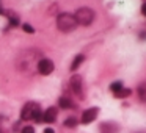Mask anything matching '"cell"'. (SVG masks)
Listing matches in <instances>:
<instances>
[{
	"instance_id": "6da1fadb",
	"label": "cell",
	"mask_w": 146,
	"mask_h": 133,
	"mask_svg": "<svg viewBox=\"0 0 146 133\" xmlns=\"http://www.w3.org/2000/svg\"><path fill=\"white\" fill-rule=\"evenodd\" d=\"M21 117H22L24 120H36V122H41L42 113H41L39 105L35 103V102L25 103V107L22 108V113H21Z\"/></svg>"
},
{
	"instance_id": "7a4b0ae2",
	"label": "cell",
	"mask_w": 146,
	"mask_h": 133,
	"mask_svg": "<svg viewBox=\"0 0 146 133\" xmlns=\"http://www.w3.org/2000/svg\"><path fill=\"white\" fill-rule=\"evenodd\" d=\"M77 25H79V24L74 19L72 14L63 13L57 17V27H58V30L63 32V33H69V32H72V30H76Z\"/></svg>"
},
{
	"instance_id": "3957f363",
	"label": "cell",
	"mask_w": 146,
	"mask_h": 133,
	"mask_svg": "<svg viewBox=\"0 0 146 133\" xmlns=\"http://www.w3.org/2000/svg\"><path fill=\"white\" fill-rule=\"evenodd\" d=\"M74 19L77 20V24H80V25H90V24L93 22V19H94V11L91 10V8H79V10L76 11V16H74Z\"/></svg>"
},
{
	"instance_id": "277c9868",
	"label": "cell",
	"mask_w": 146,
	"mask_h": 133,
	"mask_svg": "<svg viewBox=\"0 0 146 133\" xmlns=\"http://www.w3.org/2000/svg\"><path fill=\"white\" fill-rule=\"evenodd\" d=\"M38 70L42 74V75H49V74L54 70V63H52L50 60H39Z\"/></svg>"
},
{
	"instance_id": "5b68a950",
	"label": "cell",
	"mask_w": 146,
	"mask_h": 133,
	"mask_svg": "<svg viewBox=\"0 0 146 133\" xmlns=\"http://www.w3.org/2000/svg\"><path fill=\"white\" fill-rule=\"evenodd\" d=\"M98 108H90V110H86V111H83V114H82V122L83 124H90V122H93V120L96 119V116H98Z\"/></svg>"
},
{
	"instance_id": "8992f818",
	"label": "cell",
	"mask_w": 146,
	"mask_h": 133,
	"mask_svg": "<svg viewBox=\"0 0 146 133\" xmlns=\"http://www.w3.org/2000/svg\"><path fill=\"white\" fill-rule=\"evenodd\" d=\"M57 119V108L50 107L42 113V122H47V124H52L54 120Z\"/></svg>"
},
{
	"instance_id": "52a82bcc",
	"label": "cell",
	"mask_w": 146,
	"mask_h": 133,
	"mask_svg": "<svg viewBox=\"0 0 146 133\" xmlns=\"http://www.w3.org/2000/svg\"><path fill=\"white\" fill-rule=\"evenodd\" d=\"M71 86H72V91L77 95H82V78L79 75H74L71 78Z\"/></svg>"
},
{
	"instance_id": "ba28073f",
	"label": "cell",
	"mask_w": 146,
	"mask_h": 133,
	"mask_svg": "<svg viewBox=\"0 0 146 133\" xmlns=\"http://www.w3.org/2000/svg\"><path fill=\"white\" fill-rule=\"evenodd\" d=\"M82 61H83V55H77L76 58H74V61H72V64H71V69L72 70H76L77 67L82 64Z\"/></svg>"
},
{
	"instance_id": "9c48e42d",
	"label": "cell",
	"mask_w": 146,
	"mask_h": 133,
	"mask_svg": "<svg viewBox=\"0 0 146 133\" xmlns=\"http://www.w3.org/2000/svg\"><path fill=\"white\" fill-rule=\"evenodd\" d=\"M138 95H140V99H141V100L146 102V82H143L141 85L138 86Z\"/></svg>"
},
{
	"instance_id": "30bf717a",
	"label": "cell",
	"mask_w": 146,
	"mask_h": 133,
	"mask_svg": "<svg viewBox=\"0 0 146 133\" xmlns=\"http://www.w3.org/2000/svg\"><path fill=\"white\" fill-rule=\"evenodd\" d=\"M110 89L115 92V94H116L118 91H121V89H123V83H121V82H115V83H111V85H110Z\"/></svg>"
},
{
	"instance_id": "8fae6325",
	"label": "cell",
	"mask_w": 146,
	"mask_h": 133,
	"mask_svg": "<svg viewBox=\"0 0 146 133\" xmlns=\"http://www.w3.org/2000/svg\"><path fill=\"white\" fill-rule=\"evenodd\" d=\"M60 107H61V108H71V107H72V103H71L69 99L61 97V99H60Z\"/></svg>"
},
{
	"instance_id": "7c38bea8",
	"label": "cell",
	"mask_w": 146,
	"mask_h": 133,
	"mask_svg": "<svg viewBox=\"0 0 146 133\" xmlns=\"http://www.w3.org/2000/svg\"><path fill=\"white\" fill-rule=\"evenodd\" d=\"M127 95H130V89H127V88H123L121 91H118V92H116V97H119V99L127 97Z\"/></svg>"
},
{
	"instance_id": "4fadbf2b",
	"label": "cell",
	"mask_w": 146,
	"mask_h": 133,
	"mask_svg": "<svg viewBox=\"0 0 146 133\" xmlns=\"http://www.w3.org/2000/svg\"><path fill=\"white\" fill-rule=\"evenodd\" d=\"M76 124H77V120L74 119V117H69V119L64 120V125H66V127H74Z\"/></svg>"
},
{
	"instance_id": "5bb4252c",
	"label": "cell",
	"mask_w": 146,
	"mask_h": 133,
	"mask_svg": "<svg viewBox=\"0 0 146 133\" xmlns=\"http://www.w3.org/2000/svg\"><path fill=\"white\" fill-rule=\"evenodd\" d=\"M22 28H24V32H27V33H33V32H35V30H33V27L30 25V24H24Z\"/></svg>"
},
{
	"instance_id": "9a60e30c",
	"label": "cell",
	"mask_w": 146,
	"mask_h": 133,
	"mask_svg": "<svg viewBox=\"0 0 146 133\" xmlns=\"http://www.w3.org/2000/svg\"><path fill=\"white\" fill-rule=\"evenodd\" d=\"M10 22L13 27H16L17 24H19V19H17V16H10Z\"/></svg>"
},
{
	"instance_id": "2e32d148",
	"label": "cell",
	"mask_w": 146,
	"mask_h": 133,
	"mask_svg": "<svg viewBox=\"0 0 146 133\" xmlns=\"http://www.w3.org/2000/svg\"><path fill=\"white\" fill-rule=\"evenodd\" d=\"M22 133H35V128H33L32 125H27L22 128Z\"/></svg>"
},
{
	"instance_id": "e0dca14e",
	"label": "cell",
	"mask_w": 146,
	"mask_h": 133,
	"mask_svg": "<svg viewBox=\"0 0 146 133\" xmlns=\"http://www.w3.org/2000/svg\"><path fill=\"white\" fill-rule=\"evenodd\" d=\"M141 13H143V14H145V16H146V3H145V5H143V7H141Z\"/></svg>"
},
{
	"instance_id": "ac0fdd59",
	"label": "cell",
	"mask_w": 146,
	"mask_h": 133,
	"mask_svg": "<svg viewBox=\"0 0 146 133\" xmlns=\"http://www.w3.org/2000/svg\"><path fill=\"white\" fill-rule=\"evenodd\" d=\"M44 133H55V132H54L52 128H46V130H44Z\"/></svg>"
}]
</instances>
